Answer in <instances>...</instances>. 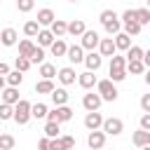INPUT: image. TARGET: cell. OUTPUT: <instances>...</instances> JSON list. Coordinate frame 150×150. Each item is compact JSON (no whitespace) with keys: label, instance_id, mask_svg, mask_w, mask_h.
Here are the masks:
<instances>
[{"label":"cell","instance_id":"cell-1","mask_svg":"<svg viewBox=\"0 0 150 150\" xmlns=\"http://www.w3.org/2000/svg\"><path fill=\"white\" fill-rule=\"evenodd\" d=\"M98 19H101V23H103V28H105V33H108L110 38H115L117 33H122V30H120V28H122V21L117 19V14H115L112 9H103Z\"/></svg>","mask_w":150,"mask_h":150},{"label":"cell","instance_id":"cell-2","mask_svg":"<svg viewBox=\"0 0 150 150\" xmlns=\"http://www.w3.org/2000/svg\"><path fill=\"white\" fill-rule=\"evenodd\" d=\"M30 110H33V103H30V101H26V98H21V101L14 105V122H16V124H21V127H23V124H28V120L33 117V112H30Z\"/></svg>","mask_w":150,"mask_h":150},{"label":"cell","instance_id":"cell-3","mask_svg":"<svg viewBox=\"0 0 150 150\" xmlns=\"http://www.w3.org/2000/svg\"><path fill=\"white\" fill-rule=\"evenodd\" d=\"M96 94H98L103 101H110V103L117 101V96H120V94H117V87H115L110 80H98V84H96Z\"/></svg>","mask_w":150,"mask_h":150},{"label":"cell","instance_id":"cell-4","mask_svg":"<svg viewBox=\"0 0 150 150\" xmlns=\"http://www.w3.org/2000/svg\"><path fill=\"white\" fill-rule=\"evenodd\" d=\"M70 120H73V110H70L68 105L52 108L49 115H47V122H56V124H61V122H70Z\"/></svg>","mask_w":150,"mask_h":150},{"label":"cell","instance_id":"cell-5","mask_svg":"<svg viewBox=\"0 0 150 150\" xmlns=\"http://www.w3.org/2000/svg\"><path fill=\"white\" fill-rule=\"evenodd\" d=\"M101 131H103L105 136H120V134L124 131V122H122L120 117H105Z\"/></svg>","mask_w":150,"mask_h":150},{"label":"cell","instance_id":"cell-6","mask_svg":"<svg viewBox=\"0 0 150 150\" xmlns=\"http://www.w3.org/2000/svg\"><path fill=\"white\" fill-rule=\"evenodd\" d=\"M103 122H105V117L101 112H87L84 115V127L89 131H101L103 129Z\"/></svg>","mask_w":150,"mask_h":150},{"label":"cell","instance_id":"cell-7","mask_svg":"<svg viewBox=\"0 0 150 150\" xmlns=\"http://www.w3.org/2000/svg\"><path fill=\"white\" fill-rule=\"evenodd\" d=\"M101 103H103V98H101L98 94H94V91L84 94V98H82V105H84V110H87V112H98Z\"/></svg>","mask_w":150,"mask_h":150},{"label":"cell","instance_id":"cell-8","mask_svg":"<svg viewBox=\"0 0 150 150\" xmlns=\"http://www.w3.org/2000/svg\"><path fill=\"white\" fill-rule=\"evenodd\" d=\"M98 45H101V38H98V33H96V30H87V33L82 35V42H80V47H82V49L94 52Z\"/></svg>","mask_w":150,"mask_h":150},{"label":"cell","instance_id":"cell-9","mask_svg":"<svg viewBox=\"0 0 150 150\" xmlns=\"http://www.w3.org/2000/svg\"><path fill=\"white\" fill-rule=\"evenodd\" d=\"M59 82L63 84V87H68V84H75V80H77V73H75V68H70V66H63V68H59Z\"/></svg>","mask_w":150,"mask_h":150},{"label":"cell","instance_id":"cell-10","mask_svg":"<svg viewBox=\"0 0 150 150\" xmlns=\"http://www.w3.org/2000/svg\"><path fill=\"white\" fill-rule=\"evenodd\" d=\"M16 42H19V33H16L14 28H2V30H0V45L14 47Z\"/></svg>","mask_w":150,"mask_h":150},{"label":"cell","instance_id":"cell-11","mask_svg":"<svg viewBox=\"0 0 150 150\" xmlns=\"http://www.w3.org/2000/svg\"><path fill=\"white\" fill-rule=\"evenodd\" d=\"M98 54L101 56H115L117 54V47H115V40L112 38H101V45H98Z\"/></svg>","mask_w":150,"mask_h":150},{"label":"cell","instance_id":"cell-12","mask_svg":"<svg viewBox=\"0 0 150 150\" xmlns=\"http://www.w3.org/2000/svg\"><path fill=\"white\" fill-rule=\"evenodd\" d=\"M101 63H103V56H101L98 52H89V54L84 56V66H87L89 73H96V70L101 68Z\"/></svg>","mask_w":150,"mask_h":150},{"label":"cell","instance_id":"cell-13","mask_svg":"<svg viewBox=\"0 0 150 150\" xmlns=\"http://www.w3.org/2000/svg\"><path fill=\"white\" fill-rule=\"evenodd\" d=\"M87 145H89L91 150H101V148L105 145V134H103V131H89Z\"/></svg>","mask_w":150,"mask_h":150},{"label":"cell","instance_id":"cell-14","mask_svg":"<svg viewBox=\"0 0 150 150\" xmlns=\"http://www.w3.org/2000/svg\"><path fill=\"white\" fill-rule=\"evenodd\" d=\"M38 23H40V28L42 26H49L52 28V23L56 21V16H54V12L49 9V7H42V9H38V19H35Z\"/></svg>","mask_w":150,"mask_h":150},{"label":"cell","instance_id":"cell-15","mask_svg":"<svg viewBox=\"0 0 150 150\" xmlns=\"http://www.w3.org/2000/svg\"><path fill=\"white\" fill-rule=\"evenodd\" d=\"M84 49L80 47V45H70L68 47V54H66V59L70 61V63H84Z\"/></svg>","mask_w":150,"mask_h":150},{"label":"cell","instance_id":"cell-16","mask_svg":"<svg viewBox=\"0 0 150 150\" xmlns=\"http://www.w3.org/2000/svg\"><path fill=\"white\" fill-rule=\"evenodd\" d=\"M77 84H80L82 89H87V91H89V89H94V87L98 84V80H96V75H94V73H89V70H87V73H80V75H77Z\"/></svg>","mask_w":150,"mask_h":150},{"label":"cell","instance_id":"cell-17","mask_svg":"<svg viewBox=\"0 0 150 150\" xmlns=\"http://www.w3.org/2000/svg\"><path fill=\"white\" fill-rule=\"evenodd\" d=\"M84 33H87V26H84V21H82V19H73V21L68 23V35L82 38Z\"/></svg>","mask_w":150,"mask_h":150},{"label":"cell","instance_id":"cell-18","mask_svg":"<svg viewBox=\"0 0 150 150\" xmlns=\"http://www.w3.org/2000/svg\"><path fill=\"white\" fill-rule=\"evenodd\" d=\"M131 141H134V145H136V148H148V145H150V131L138 129V131H134Z\"/></svg>","mask_w":150,"mask_h":150},{"label":"cell","instance_id":"cell-19","mask_svg":"<svg viewBox=\"0 0 150 150\" xmlns=\"http://www.w3.org/2000/svg\"><path fill=\"white\" fill-rule=\"evenodd\" d=\"M35 47H38V45H33V40H28V38L21 40V42H19V56H21V59H30L33 52H35Z\"/></svg>","mask_w":150,"mask_h":150},{"label":"cell","instance_id":"cell-20","mask_svg":"<svg viewBox=\"0 0 150 150\" xmlns=\"http://www.w3.org/2000/svg\"><path fill=\"white\" fill-rule=\"evenodd\" d=\"M52 101H54V108L66 105V103H68V91H66L63 87H56V89L52 91Z\"/></svg>","mask_w":150,"mask_h":150},{"label":"cell","instance_id":"cell-21","mask_svg":"<svg viewBox=\"0 0 150 150\" xmlns=\"http://www.w3.org/2000/svg\"><path fill=\"white\" fill-rule=\"evenodd\" d=\"M49 30H52V35H54L56 40H61V38L68 33V23H66L63 19H56V21L52 23V28H49Z\"/></svg>","mask_w":150,"mask_h":150},{"label":"cell","instance_id":"cell-22","mask_svg":"<svg viewBox=\"0 0 150 150\" xmlns=\"http://www.w3.org/2000/svg\"><path fill=\"white\" fill-rule=\"evenodd\" d=\"M54 40H56V38L52 35V30H49V28H42L40 35H38V47H42V49H45V47H52Z\"/></svg>","mask_w":150,"mask_h":150},{"label":"cell","instance_id":"cell-23","mask_svg":"<svg viewBox=\"0 0 150 150\" xmlns=\"http://www.w3.org/2000/svg\"><path fill=\"white\" fill-rule=\"evenodd\" d=\"M112 40H115V47H117V49H122V52H129V49H131V38H129L124 30L117 33Z\"/></svg>","mask_w":150,"mask_h":150},{"label":"cell","instance_id":"cell-24","mask_svg":"<svg viewBox=\"0 0 150 150\" xmlns=\"http://www.w3.org/2000/svg\"><path fill=\"white\" fill-rule=\"evenodd\" d=\"M21 98H19V89H14V87H7L5 91H2V103H7V105H16Z\"/></svg>","mask_w":150,"mask_h":150},{"label":"cell","instance_id":"cell-25","mask_svg":"<svg viewBox=\"0 0 150 150\" xmlns=\"http://www.w3.org/2000/svg\"><path fill=\"white\" fill-rule=\"evenodd\" d=\"M56 75H59L56 66H52V63H42L40 66V80H54Z\"/></svg>","mask_w":150,"mask_h":150},{"label":"cell","instance_id":"cell-26","mask_svg":"<svg viewBox=\"0 0 150 150\" xmlns=\"http://www.w3.org/2000/svg\"><path fill=\"white\" fill-rule=\"evenodd\" d=\"M40 30H42V28H40V23H38L35 19H30V21H26V23H23V33H26L28 38H38V35H40Z\"/></svg>","mask_w":150,"mask_h":150},{"label":"cell","instance_id":"cell-27","mask_svg":"<svg viewBox=\"0 0 150 150\" xmlns=\"http://www.w3.org/2000/svg\"><path fill=\"white\" fill-rule=\"evenodd\" d=\"M143 54H145V49H143V47L131 45V49H129L124 56H127V63H129V61H143Z\"/></svg>","mask_w":150,"mask_h":150},{"label":"cell","instance_id":"cell-28","mask_svg":"<svg viewBox=\"0 0 150 150\" xmlns=\"http://www.w3.org/2000/svg\"><path fill=\"white\" fill-rule=\"evenodd\" d=\"M54 89H56V87H54L52 80H38V84H35V91H38V94H49V96H52Z\"/></svg>","mask_w":150,"mask_h":150},{"label":"cell","instance_id":"cell-29","mask_svg":"<svg viewBox=\"0 0 150 150\" xmlns=\"http://www.w3.org/2000/svg\"><path fill=\"white\" fill-rule=\"evenodd\" d=\"M49 49H52L54 56H66V54H68V45H66L63 40H54V45H52Z\"/></svg>","mask_w":150,"mask_h":150},{"label":"cell","instance_id":"cell-30","mask_svg":"<svg viewBox=\"0 0 150 150\" xmlns=\"http://www.w3.org/2000/svg\"><path fill=\"white\" fill-rule=\"evenodd\" d=\"M110 70H127V56L115 54V56L110 59Z\"/></svg>","mask_w":150,"mask_h":150},{"label":"cell","instance_id":"cell-31","mask_svg":"<svg viewBox=\"0 0 150 150\" xmlns=\"http://www.w3.org/2000/svg\"><path fill=\"white\" fill-rule=\"evenodd\" d=\"M5 80H7V84H9V87H14V89H16V87L23 82V73H19V70H12V73H9Z\"/></svg>","mask_w":150,"mask_h":150},{"label":"cell","instance_id":"cell-32","mask_svg":"<svg viewBox=\"0 0 150 150\" xmlns=\"http://www.w3.org/2000/svg\"><path fill=\"white\" fill-rule=\"evenodd\" d=\"M30 112H33V117H35V120H42V117H47V115H49V108H47L45 103H33V110H30Z\"/></svg>","mask_w":150,"mask_h":150},{"label":"cell","instance_id":"cell-33","mask_svg":"<svg viewBox=\"0 0 150 150\" xmlns=\"http://www.w3.org/2000/svg\"><path fill=\"white\" fill-rule=\"evenodd\" d=\"M7 120H14V105L0 103V122H7Z\"/></svg>","mask_w":150,"mask_h":150},{"label":"cell","instance_id":"cell-34","mask_svg":"<svg viewBox=\"0 0 150 150\" xmlns=\"http://www.w3.org/2000/svg\"><path fill=\"white\" fill-rule=\"evenodd\" d=\"M14 145H16V141L12 134H0V150H12Z\"/></svg>","mask_w":150,"mask_h":150},{"label":"cell","instance_id":"cell-35","mask_svg":"<svg viewBox=\"0 0 150 150\" xmlns=\"http://www.w3.org/2000/svg\"><path fill=\"white\" fill-rule=\"evenodd\" d=\"M127 73H131V75H141V73H145L143 61H129V63H127Z\"/></svg>","mask_w":150,"mask_h":150},{"label":"cell","instance_id":"cell-36","mask_svg":"<svg viewBox=\"0 0 150 150\" xmlns=\"http://www.w3.org/2000/svg\"><path fill=\"white\" fill-rule=\"evenodd\" d=\"M136 21H138L141 26H150V12H148L145 7H138V9H136Z\"/></svg>","mask_w":150,"mask_h":150},{"label":"cell","instance_id":"cell-37","mask_svg":"<svg viewBox=\"0 0 150 150\" xmlns=\"http://www.w3.org/2000/svg\"><path fill=\"white\" fill-rule=\"evenodd\" d=\"M122 26H124V33H127L129 38H131V35H138V33H141V28H143L138 21H129V23H122Z\"/></svg>","mask_w":150,"mask_h":150},{"label":"cell","instance_id":"cell-38","mask_svg":"<svg viewBox=\"0 0 150 150\" xmlns=\"http://www.w3.org/2000/svg\"><path fill=\"white\" fill-rule=\"evenodd\" d=\"M45 136L52 138V141L59 138V124H56V122H47V124H45Z\"/></svg>","mask_w":150,"mask_h":150},{"label":"cell","instance_id":"cell-39","mask_svg":"<svg viewBox=\"0 0 150 150\" xmlns=\"http://www.w3.org/2000/svg\"><path fill=\"white\" fill-rule=\"evenodd\" d=\"M30 66H33L30 59H21V56H16V61H14V70H19V73H26Z\"/></svg>","mask_w":150,"mask_h":150},{"label":"cell","instance_id":"cell-40","mask_svg":"<svg viewBox=\"0 0 150 150\" xmlns=\"http://www.w3.org/2000/svg\"><path fill=\"white\" fill-rule=\"evenodd\" d=\"M30 63H38V66L45 63V49H42V47H35V52H33V56H30Z\"/></svg>","mask_w":150,"mask_h":150},{"label":"cell","instance_id":"cell-41","mask_svg":"<svg viewBox=\"0 0 150 150\" xmlns=\"http://www.w3.org/2000/svg\"><path fill=\"white\" fill-rule=\"evenodd\" d=\"M127 75H129L127 70H110V77H108V80L115 84V82H122V80H127Z\"/></svg>","mask_w":150,"mask_h":150},{"label":"cell","instance_id":"cell-42","mask_svg":"<svg viewBox=\"0 0 150 150\" xmlns=\"http://www.w3.org/2000/svg\"><path fill=\"white\" fill-rule=\"evenodd\" d=\"M33 7H35L33 0H19V2H16V9H19V12H30Z\"/></svg>","mask_w":150,"mask_h":150},{"label":"cell","instance_id":"cell-43","mask_svg":"<svg viewBox=\"0 0 150 150\" xmlns=\"http://www.w3.org/2000/svg\"><path fill=\"white\" fill-rule=\"evenodd\" d=\"M141 108H143V115H150V94L141 96Z\"/></svg>","mask_w":150,"mask_h":150},{"label":"cell","instance_id":"cell-44","mask_svg":"<svg viewBox=\"0 0 150 150\" xmlns=\"http://www.w3.org/2000/svg\"><path fill=\"white\" fill-rule=\"evenodd\" d=\"M49 150H66V145H63V141H61V136H59V138H54V141L49 143Z\"/></svg>","mask_w":150,"mask_h":150},{"label":"cell","instance_id":"cell-45","mask_svg":"<svg viewBox=\"0 0 150 150\" xmlns=\"http://www.w3.org/2000/svg\"><path fill=\"white\" fill-rule=\"evenodd\" d=\"M61 141H63L66 150H73V148H75V138H73V136H61Z\"/></svg>","mask_w":150,"mask_h":150},{"label":"cell","instance_id":"cell-46","mask_svg":"<svg viewBox=\"0 0 150 150\" xmlns=\"http://www.w3.org/2000/svg\"><path fill=\"white\" fill-rule=\"evenodd\" d=\"M49 143H52V138H47V136H42V138L38 141V150H49Z\"/></svg>","mask_w":150,"mask_h":150},{"label":"cell","instance_id":"cell-47","mask_svg":"<svg viewBox=\"0 0 150 150\" xmlns=\"http://www.w3.org/2000/svg\"><path fill=\"white\" fill-rule=\"evenodd\" d=\"M141 129L150 131V115H141Z\"/></svg>","mask_w":150,"mask_h":150},{"label":"cell","instance_id":"cell-48","mask_svg":"<svg viewBox=\"0 0 150 150\" xmlns=\"http://www.w3.org/2000/svg\"><path fill=\"white\" fill-rule=\"evenodd\" d=\"M9 73H12V70H9V66H7L5 61H0V77H7Z\"/></svg>","mask_w":150,"mask_h":150},{"label":"cell","instance_id":"cell-49","mask_svg":"<svg viewBox=\"0 0 150 150\" xmlns=\"http://www.w3.org/2000/svg\"><path fill=\"white\" fill-rule=\"evenodd\" d=\"M143 66H145V68L150 70V49H148V52L143 54Z\"/></svg>","mask_w":150,"mask_h":150},{"label":"cell","instance_id":"cell-50","mask_svg":"<svg viewBox=\"0 0 150 150\" xmlns=\"http://www.w3.org/2000/svg\"><path fill=\"white\" fill-rule=\"evenodd\" d=\"M5 84H7V80H5V77H0V94H2V91H5V89H7V87H5Z\"/></svg>","mask_w":150,"mask_h":150},{"label":"cell","instance_id":"cell-51","mask_svg":"<svg viewBox=\"0 0 150 150\" xmlns=\"http://www.w3.org/2000/svg\"><path fill=\"white\" fill-rule=\"evenodd\" d=\"M143 80H145V84H148V87H150V70H148V73H145V75H143Z\"/></svg>","mask_w":150,"mask_h":150},{"label":"cell","instance_id":"cell-52","mask_svg":"<svg viewBox=\"0 0 150 150\" xmlns=\"http://www.w3.org/2000/svg\"><path fill=\"white\" fill-rule=\"evenodd\" d=\"M145 9H148V12H150V0H148V5H145Z\"/></svg>","mask_w":150,"mask_h":150},{"label":"cell","instance_id":"cell-53","mask_svg":"<svg viewBox=\"0 0 150 150\" xmlns=\"http://www.w3.org/2000/svg\"><path fill=\"white\" fill-rule=\"evenodd\" d=\"M141 150H150V145H148V148H141Z\"/></svg>","mask_w":150,"mask_h":150}]
</instances>
